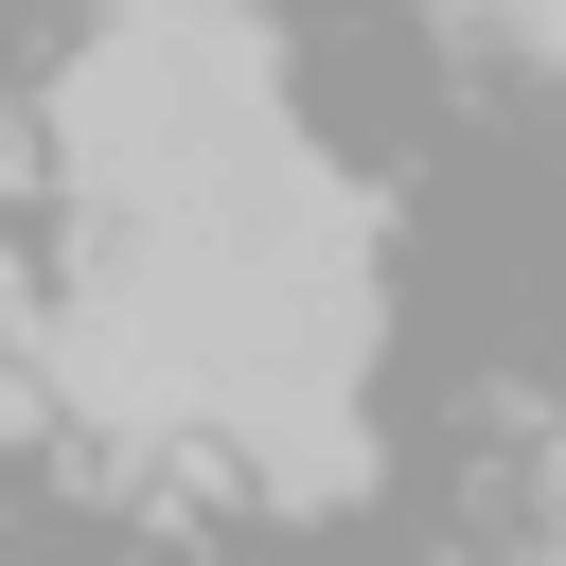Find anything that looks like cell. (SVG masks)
<instances>
[{
    "mask_svg": "<svg viewBox=\"0 0 566 566\" xmlns=\"http://www.w3.org/2000/svg\"><path fill=\"white\" fill-rule=\"evenodd\" d=\"M548 566H566V495H548Z\"/></svg>",
    "mask_w": 566,
    "mask_h": 566,
    "instance_id": "cell-1",
    "label": "cell"
}]
</instances>
